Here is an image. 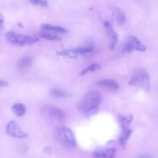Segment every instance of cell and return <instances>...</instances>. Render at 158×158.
<instances>
[{
  "label": "cell",
  "mask_w": 158,
  "mask_h": 158,
  "mask_svg": "<svg viewBox=\"0 0 158 158\" xmlns=\"http://www.w3.org/2000/svg\"><path fill=\"white\" fill-rule=\"evenodd\" d=\"M103 101V97L99 92L92 90L85 95L77 104V109L85 114H90L96 111Z\"/></svg>",
  "instance_id": "1"
},
{
  "label": "cell",
  "mask_w": 158,
  "mask_h": 158,
  "mask_svg": "<svg viewBox=\"0 0 158 158\" xmlns=\"http://www.w3.org/2000/svg\"><path fill=\"white\" fill-rule=\"evenodd\" d=\"M129 84L140 88L146 93L151 92V77L148 71L141 68L135 69L132 73Z\"/></svg>",
  "instance_id": "2"
},
{
  "label": "cell",
  "mask_w": 158,
  "mask_h": 158,
  "mask_svg": "<svg viewBox=\"0 0 158 158\" xmlns=\"http://www.w3.org/2000/svg\"><path fill=\"white\" fill-rule=\"evenodd\" d=\"M55 137L59 143L66 148L77 147V140L73 132L66 127H58L55 129Z\"/></svg>",
  "instance_id": "3"
},
{
  "label": "cell",
  "mask_w": 158,
  "mask_h": 158,
  "mask_svg": "<svg viewBox=\"0 0 158 158\" xmlns=\"http://www.w3.org/2000/svg\"><path fill=\"white\" fill-rule=\"evenodd\" d=\"M6 38L9 43L16 46H29L39 41V38L35 35H24L17 33L14 31H9L6 34Z\"/></svg>",
  "instance_id": "4"
},
{
  "label": "cell",
  "mask_w": 158,
  "mask_h": 158,
  "mask_svg": "<svg viewBox=\"0 0 158 158\" xmlns=\"http://www.w3.org/2000/svg\"><path fill=\"white\" fill-rule=\"evenodd\" d=\"M94 50V47L92 46H79V47L70 48V49H66L64 50L60 51L57 52L60 56L65 57V58L73 59L77 58L79 56L86 55V54L90 53Z\"/></svg>",
  "instance_id": "5"
},
{
  "label": "cell",
  "mask_w": 158,
  "mask_h": 158,
  "mask_svg": "<svg viewBox=\"0 0 158 158\" xmlns=\"http://www.w3.org/2000/svg\"><path fill=\"white\" fill-rule=\"evenodd\" d=\"M42 113L46 118L52 121L61 123L66 120V115L64 112L60 108L51 106V105H46L43 106L42 109Z\"/></svg>",
  "instance_id": "6"
},
{
  "label": "cell",
  "mask_w": 158,
  "mask_h": 158,
  "mask_svg": "<svg viewBox=\"0 0 158 158\" xmlns=\"http://www.w3.org/2000/svg\"><path fill=\"white\" fill-rule=\"evenodd\" d=\"M147 47L134 35H130L127 40L123 51L125 52H132L134 51L139 52H144L146 51Z\"/></svg>",
  "instance_id": "7"
},
{
  "label": "cell",
  "mask_w": 158,
  "mask_h": 158,
  "mask_svg": "<svg viewBox=\"0 0 158 158\" xmlns=\"http://www.w3.org/2000/svg\"><path fill=\"white\" fill-rule=\"evenodd\" d=\"M103 26L106 29V34H107L108 39H109L110 49L111 50H114L118 43V35L109 21L103 22Z\"/></svg>",
  "instance_id": "8"
},
{
  "label": "cell",
  "mask_w": 158,
  "mask_h": 158,
  "mask_svg": "<svg viewBox=\"0 0 158 158\" xmlns=\"http://www.w3.org/2000/svg\"><path fill=\"white\" fill-rule=\"evenodd\" d=\"M6 131L9 135L15 138H25L27 137V134L25 133L21 127L15 121L12 120L6 126Z\"/></svg>",
  "instance_id": "9"
},
{
  "label": "cell",
  "mask_w": 158,
  "mask_h": 158,
  "mask_svg": "<svg viewBox=\"0 0 158 158\" xmlns=\"http://www.w3.org/2000/svg\"><path fill=\"white\" fill-rule=\"evenodd\" d=\"M94 158H115V148H100L94 151Z\"/></svg>",
  "instance_id": "10"
},
{
  "label": "cell",
  "mask_w": 158,
  "mask_h": 158,
  "mask_svg": "<svg viewBox=\"0 0 158 158\" xmlns=\"http://www.w3.org/2000/svg\"><path fill=\"white\" fill-rule=\"evenodd\" d=\"M97 85L108 90H117L119 88V83L111 79H101L97 82Z\"/></svg>",
  "instance_id": "11"
},
{
  "label": "cell",
  "mask_w": 158,
  "mask_h": 158,
  "mask_svg": "<svg viewBox=\"0 0 158 158\" xmlns=\"http://www.w3.org/2000/svg\"><path fill=\"white\" fill-rule=\"evenodd\" d=\"M119 123H120V128H121V132H125V131H129L130 125H131V121L133 120V117L131 115H122V114H119L118 117Z\"/></svg>",
  "instance_id": "12"
},
{
  "label": "cell",
  "mask_w": 158,
  "mask_h": 158,
  "mask_svg": "<svg viewBox=\"0 0 158 158\" xmlns=\"http://www.w3.org/2000/svg\"><path fill=\"white\" fill-rule=\"evenodd\" d=\"M41 29L42 31H46V32H49L52 33H65L67 32V30L62 26H53V25L47 24V23L42 24Z\"/></svg>",
  "instance_id": "13"
},
{
  "label": "cell",
  "mask_w": 158,
  "mask_h": 158,
  "mask_svg": "<svg viewBox=\"0 0 158 158\" xmlns=\"http://www.w3.org/2000/svg\"><path fill=\"white\" fill-rule=\"evenodd\" d=\"M111 11H112V13L114 19H115L116 21L117 22L118 24L122 25L125 23V21H126V16H125L124 12H123L122 9H120L117 6H113L111 8Z\"/></svg>",
  "instance_id": "14"
},
{
  "label": "cell",
  "mask_w": 158,
  "mask_h": 158,
  "mask_svg": "<svg viewBox=\"0 0 158 158\" xmlns=\"http://www.w3.org/2000/svg\"><path fill=\"white\" fill-rule=\"evenodd\" d=\"M32 63V58L31 56H24L18 62V68L19 70L24 71L30 67Z\"/></svg>",
  "instance_id": "15"
},
{
  "label": "cell",
  "mask_w": 158,
  "mask_h": 158,
  "mask_svg": "<svg viewBox=\"0 0 158 158\" xmlns=\"http://www.w3.org/2000/svg\"><path fill=\"white\" fill-rule=\"evenodd\" d=\"M12 111L17 117H22L24 115L26 112V107L23 103H17L12 106Z\"/></svg>",
  "instance_id": "16"
},
{
  "label": "cell",
  "mask_w": 158,
  "mask_h": 158,
  "mask_svg": "<svg viewBox=\"0 0 158 158\" xmlns=\"http://www.w3.org/2000/svg\"><path fill=\"white\" fill-rule=\"evenodd\" d=\"M131 134H132V130L131 129L127 131H125V132H121L119 140H120V143L123 148H126L127 143L128 140H129L130 137H131Z\"/></svg>",
  "instance_id": "17"
},
{
  "label": "cell",
  "mask_w": 158,
  "mask_h": 158,
  "mask_svg": "<svg viewBox=\"0 0 158 158\" xmlns=\"http://www.w3.org/2000/svg\"><path fill=\"white\" fill-rule=\"evenodd\" d=\"M50 94L52 97H56V98H65V97H69V93L63 90V89H57V88H53L51 89Z\"/></svg>",
  "instance_id": "18"
},
{
  "label": "cell",
  "mask_w": 158,
  "mask_h": 158,
  "mask_svg": "<svg viewBox=\"0 0 158 158\" xmlns=\"http://www.w3.org/2000/svg\"><path fill=\"white\" fill-rule=\"evenodd\" d=\"M39 35L43 37V38L46 39L47 40H51V41H58V40H61V37L59 36V35L52 33V32H46V31H42L41 32L39 33Z\"/></svg>",
  "instance_id": "19"
},
{
  "label": "cell",
  "mask_w": 158,
  "mask_h": 158,
  "mask_svg": "<svg viewBox=\"0 0 158 158\" xmlns=\"http://www.w3.org/2000/svg\"><path fill=\"white\" fill-rule=\"evenodd\" d=\"M100 69V66L97 63H93V64H90L89 66H88L87 67L85 68L83 71L81 72L80 75L83 76V75H86V74L89 73L91 72H94V71H97L99 70Z\"/></svg>",
  "instance_id": "20"
},
{
  "label": "cell",
  "mask_w": 158,
  "mask_h": 158,
  "mask_svg": "<svg viewBox=\"0 0 158 158\" xmlns=\"http://www.w3.org/2000/svg\"><path fill=\"white\" fill-rule=\"evenodd\" d=\"M30 3L35 6H40V7H46L48 5L47 1H45V0H32L30 1Z\"/></svg>",
  "instance_id": "21"
},
{
  "label": "cell",
  "mask_w": 158,
  "mask_h": 158,
  "mask_svg": "<svg viewBox=\"0 0 158 158\" xmlns=\"http://www.w3.org/2000/svg\"><path fill=\"white\" fill-rule=\"evenodd\" d=\"M137 158H154V157H152V156H151V154H140V155H139Z\"/></svg>",
  "instance_id": "22"
},
{
  "label": "cell",
  "mask_w": 158,
  "mask_h": 158,
  "mask_svg": "<svg viewBox=\"0 0 158 158\" xmlns=\"http://www.w3.org/2000/svg\"><path fill=\"white\" fill-rule=\"evenodd\" d=\"M9 85V82L6 81V80H0V86L1 87H5V86H7Z\"/></svg>",
  "instance_id": "23"
},
{
  "label": "cell",
  "mask_w": 158,
  "mask_h": 158,
  "mask_svg": "<svg viewBox=\"0 0 158 158\" xmlns=\"http://www.w3.org/2000/svg\"><path fill=\"white\" fill-rule=\"evenodd\" d=\"M0 21H1V23H0V24H1V27H2L3 25H4V19H3V16L2 14L1 15H0Z\"/></svg>",
  "instance_id": "24"
}]
</instances>
